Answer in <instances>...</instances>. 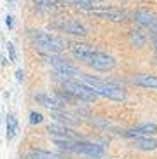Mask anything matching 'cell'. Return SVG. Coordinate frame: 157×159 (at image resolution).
Masks as SVG:
<instances>
[{
  "label": "cell",
  "instance_id": "1",
  "mask_svg": "<svg viewBox=\"0 0 157 159\" xmlns=\"http://www.w3.org/2000/svg\"><path fill=\"white\" fill-rule=\"evenodd\" d=\"M28 39L32 40L35 49L42 51L44 54H60L68 46L65 39L58 37L54 33L44 32V30H35V28L28 30Z\"/></svg>",
  "mask_w": 157,
  "mask_h": 159
},
{
  "label": "cell",
  "instance_id": "2",
  "mask_svg": "<svg viewBox=\"0 0 157 159\" xmlns=\"http://www.w3.org/2000/svg\"><path fill=\"white\" fill-rule=\"evenodd\" d=\"M80 79H82V82L91 86V89L100 98H106V100L119 102V103H124L128 100V94H126L124 89L115 84H112V82H106V80H101V79H98V77H92L89 74H82Z\"/></svg>",
  "mask_w": 157,
  "mask_h": 159
},
{
  "label": "cell",
  "instance_id": "3",
  "mask_svg": "<svg viewBox=\"0 0 157 159\" xmlns=\"http://www.w3.org/2000/svg\"><path fill=\"white\" fill-rule=\"evenodd\" d=\"M46 61L51 65V68L56 72V75L63 77V80H70L72 77H80L82 72L72 63L70 60L60 56V54H46Z\"/></svg>",
  "mask_w": 157,
  "mask_h": 159
},
{
  "label": "cell",
  "instance_id": "4",
  "mask_svg": "<svg viewBox=\"0 0 157 159\" xmlns=\"http://www.w3.org/2000/svg\"><path fill=\"white\" fill-rule=\"evenodd\" d=\"M61 88L65 89L66 93H70L75 100H82V102H89L94 103L100 96H98L94 91L91 89V86H87L82 80H63V86Z\"/></svg>",
  "mask_w": 157,
  "mask_h": 159
},
{
  "label": "cell",
  "instance_id": "5",
  "mask_svg": "<svg viewBox=\"0 0 157 159\" xmlns=\"http://www.w3.org/2000/svg\"><path fill=\"white\" fill-rule=\"evenodd\" d=\"M129 18L133 19L138 26L148 30V32H152L154 37L157 35V14L155 12H152V11H148V9H136V11L131 12Z\"/></svg>",
  "mask_w": 157,
  "mask_h": 159
},
{
  "label": "cell",
  "instance_id": "6",
  "mask_svg": "<svg viewBox=\"0 0 157 159\" xmlns=\"http://www.w3.org/2000/svg\"><path fill=\"white\" fill-rule=\"evenodd\" d=\"M54 28H58L63 33L74 35V37H86L87 35V28L78 19H72V18H61L60 21L54 23Z\"/></svg>",
  "mask_w": 157,
  "mask_h": 159
},
{
  "label": "cell",
  "instance_id": "7",
  "mask_svg": "<svg viewBox=\"0 0 157 159\" xmlns=\"http://www.w3.org/2000/svg\"><path fill=\"white\" fill-rule=\"evenodd\" d=\"M92 70H98V72H110L117 66V60L112 54L108 52H101V51H96V54L91 58V61L87 63Z\"/></svg>",
  "mask_w": 157,
  "mask_h": 159
},
{
  "label": "cell",
  "instance_id": "8",
  "mask_svg": "<svg viewBox=\"0 0 157 159\" xmlns=\"http://www.w3.org/2000/svg\"><path fill=\"white\" fill-rule=\"evenodd\" d=\"M68 51L74 60L82 61V63L87 65L89 61H91V58L96 54L98 49L94 46H89V44H84V42H74V44H70Z\"/></svg>",
  "mask_w": 157,
  "mask_h": 159
},
{
  "label": "cell",
  "instance_id": "9",
  "mask_svg": "<svg viewBox=\"0 0 157 159\" xmlns=\"http://www.w3.org/2000/svg\"><path fill=\"white\" fill-rule=\"evenodd\" d=\"M94 18L101 19V21H110V23H122L129 18V12L128 11H120V9H92L89 11Z\"/></svg>",
  "mask_w": 157,
  "mask_h": 159
},
{
  "label": "cell",
  "instance_id": "10",
  "mask_svg": "<svg viewBox=\"0 0 157 159\" xmlns=\"http://www.w3.org/2000/svg\"><path fill=\"white\" fill-rule=\"evenodd\" d=\"M120 135L124 138H143V136H155L157 135V124L154 122H143V124H138V126H131L128 129H124Z\"/></svg>",
  "mask_w": 157,
  "mask_h": 159
},
{
  "label": "cell",
  "instance_id": "11",
  "mask_svg": "<svg viewBox=\"0 0 157 159\" xmlns=\"http://www.w3.org/2000/svg\"><path fill=\"white\" fill-rule=\"evenodd\" d=\"M74 154L86 156L87 159H92V157H103V154H105V149H103L101 145L94 143V142H84V140H77V142H75Z\"/></svg>",
  "mask_w": 157,
  "mask_h": 159
},
{
  "label": "cell",
  "instance_id": "12",
  "mask_svg": "<svg viewBox=\"0 0 157 159\" xmlns=\"http://www.w3.org/2000/svg\"><path fill=\"white\" fill-rule=\"evenodd\" d=\"M33 100L38 105H42L44 108L51 110V112H54V110H63V107H65L56 94H49V93H35L33 94Z\"/></svg>",
  "mask_w": 157,
  "mask_h": 159
},
{
  "label": "cell",
  "instance_id": "13",
  "mask_svg": "<svg viewBox=\"0 0 157 159\" xmlns=\"http://www.w3.org/2000/svg\"><path fill=\"white\" fill-rule=\"evenodd\" d=\"M131 82L134 86L145 89H157V75L154 74H134L131 77Z\"/></svg>",
  "mask_w": 157,
  "mask_h": 159
},
{
  "label": "cell",
  "instance_id": "14",
  "mask_svg": "<svg viewBox=\"0 0 157 159\" xmlns=\"http://www.w3.org/2000/svg\"><path fill=\"white\" fill-rule=\"evenodd\" d=\"M131 147L136 150H143V152H152L157 149V140L154 136H143V138H134L131 140Z\"/></svg>",
  "mask_w": 157,
  "mask_h": 159
},
{
  "label": "cell",
  "instance_id": "15",
  "mask_svg": "<svg viewBox=\"0 0 157 159\" xmlns=\"http://www.w3.org/2000/svg\"><path fill=\"white\" fill-rule=\"evenodd\" d=\"M51 117L54 119V122H60V124H65V126H77L80 124V119L72 114L65 112V110H54L51 112Z\"/></svg>",
  "mask_w": 157,
  "mask_h": 159
},
{
  "label": "cell",
  "instance_id": "16",
  "mask_svg": "<svg viewBox=\"0 0 157 159\" xmlns=\"http://www.w3.org/2000/svg\"><path fill=\"white\" fill-rule=\"evenodd\" d=\"M19 133V122L16 119V116L9 114L7 116V121H5V136H7V140H14Z\"/></svg>",
  "mask_w": 157,
  "mask_h": 159
},
{
  "label": "cell",
  "instance_id": "17",
  "mask_svg": "<svg viewBox=\"0 0 157 159\" xmlns=\"http://www.w3.org/2000/svg\"><path fill=\"white\" fill-rule=\"evenodd\" d=\"M129 40H131V44H133L134 47L141 49V47L147 44L148 35L143 32V30H131V32H129Z\"/></svg>",
  "mask_w": 157,
  "mask_h": 159
},
{
  "label": "cell",
  "instance_id": "18",
  "mask_svg": "<svg viewBox=\"0 0 157 159\" xmlns=\"http://www.w3.org/2000/svg\"><path fill=\"white\" fill-rule=\"evenodd\" d=\"M60 2H65V4L75 5V7H80V9H89V11L100 7L98 0H60Z\"/></svg>",
  "mask_w": 157,
  "mask_h": 159
},
{
  "label": "cell",
  "instance_id": "19",
  "mask_svg": "<svg viewBox=\"0 0 157 159\" xmlns=\"http://www.w3.org/2000/svg\"><path fill=\"white\" fill-rule=\"evenodd\" d=\"M28 159H63V157H61V156H58V154H52V152H49V150L33 149V150H30Z\"/></svg>",
  "mask_w": 157,
  "mask_h": 159
},
{
  "label": "cell",
  "instance_id": "20",
  "mask_svg": "<svg viewBox=\"0 0 157 159\" xmlns=\"http://www.w3.org/2000/svg\"><path fill=\"white\" fill-rule=\"evenodd\" d=\"M28 122H30L32 126L42 124V122H44V116H42L40 112H37V110H32V112H30V116H28Z\"/></svg>",
  "mask_w": 157,
  "mask_h": 159
},
{
  "label": "cell",
  "instance_id": "21",
  "mask_svg": "<svg viewBox=\"0 0 157 159\" xmlns=\"http://www.w3.org/2000/svg\"><path fill=\"white\" fill-rule=\"evenodd\" d=\"M7 54H9V63H16L18 54H16V47L12 42H7Z\"/></svg>",
  "mask_w": 157,
  "mask_h": 159
},
{
  "label": "cell",
  "instance_id": "22",
  "mask_svg": "<svg viewBox=\"0 0 157 159\" xmlns=\"http://www.w3.org/2000/svg\"><path fill=\"white\" fill-rule=\"evenodd\" d=\"M32 2L37 5H46V7H52V5L60 4V0H32Z\"/></svg>",
  "mask_w": 157,
  "mask_h": 159
},
{
  "label": "cell",
  "instance_id": "23",
  "mask_svg": "<svg viewBox=\"0 0 157 159\" xmlns=\"http://www.w3.org/2000/svg\"><path fill=\"white\" fill-rule=\"evenodd\" d=\"M5 26H7L9 30H14V16L12 14L5 16Z\"/></svg>",
  "mask_w": 157,
  "mask_h": 159
},
{
  "label": "cell",
  "instance_id": "24",
  "mask_svg": "<svg viewBox=\"0 0 157 159\" xmlns=\"http://www.w3.org/2000/svg\"><path fill=\"white\" fill-rule=\"evenodd\" d=\"M16 80H18V82H23V80H25V72L21 70V68L16 70Z\"/></svg>",
  "mask_w": 157,
  "mask_h": 159
},
{
  "label": "cell",
  "instance_id": "25",
  "mask_svg": "<svg viewBox=\"0 0 157 159\" xmlns=\"http://www.w3.org/2000/svg\"><path fill=\"white\" fill-rule=\"evenodd\" d=\"M152 44H154V49H155V52H157V35H155V37H154Z\"/></svg>",
  "mask_w": 157,
  "mask_h": 159
},
{
  "label": "cell",
  "instance_id": "26",
  "mask_svg": "<svg viewBox=\"0 0 157 159\" xmlns=\"http://www.w3.org/2000/svg\"><path fill=\"white\" fill-rule=\"evenodd\" d=\"M7 4H9V5H16V0H7Z\"/></svg>",
  "mask_w": 157,
  "mask_h": 159
},
{
  "label": "cell",
  "instance_id": "27",
  "mask_svg": "<svg viewBox=\"0 0 157 159\" xmlns=\"http://www.w3.org/2000/svg\"><path fill=\"white\" fill-rule=\"evenodd\" d=\"M92 159H112V157H105V156H103V157H92Z\"/></svg>",
  "mask_w": 157,
  "mask_h": 159
},
{
  "label": "cell",
  "instance_id": "28",
  "mask_svg": "<svg viewBox=\"0 0 157 159\" xmlns=\"http://www.w3.org/2000/svg\"><path fill=\"white\" fill-rule=\"evenodd\" d=\"M154 65H155V66H157V56H155V58H154Z\"/></svg>",
  "mask_w": 157,
  "mask_h": 159
},
{
  "label": "cell",
  "instance_id": "29",
  "mask_svg": "<svg viewBox=\"0 0 157 159\" xmlns=\"http://www.w3.org/2000/svg\"><path fill=\"white\" fill-rule=\"evenodd\" d=\"M98 2H100V0H98Z\"/></svg>",
  "mask_w": 157,
  "mask_h": 159
}]
</instances>
